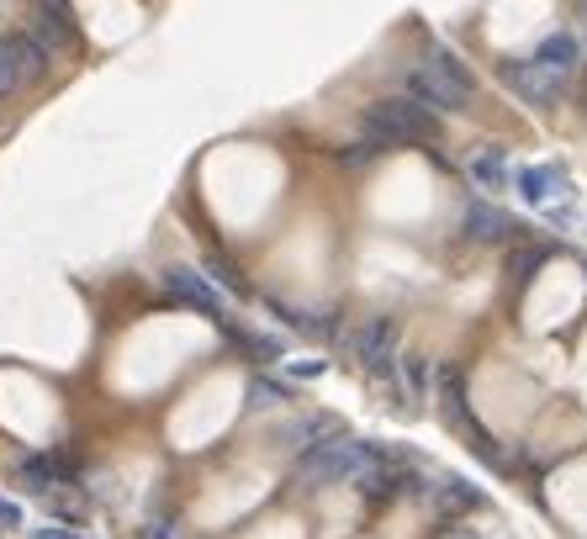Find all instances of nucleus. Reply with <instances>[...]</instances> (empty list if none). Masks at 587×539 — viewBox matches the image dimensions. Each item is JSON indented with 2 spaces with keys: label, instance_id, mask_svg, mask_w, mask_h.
Instances as JSON below:
<instances>
[{
  "label": "nucleus",
  "instance_id": "16",
  "mask_svg": "<svg viewBox=\"0 0 587 539\" xmlns=\"http://www.w3.org/2000/svg\"><path fill=\"white\" fill-rule=\"evenodd\" d=\"M270 312L275 318H281L286 328H297V333H307V339H328V333H334V312H328V318H318V312H307V307H291V302H270Z\"/></svg>",
  "mask_w": 587,
  "mask_h": 539
},
{
  "label": "nucleus",
  "instance_id": "11",
  "mask_svg": "<svg viewBox=\"0 0 587 539\" xmlns=\"http://www.w3.org/2000/svg\"><path fill=\"white\" fill-rule=\"evenodd\" d=\"M461 228H466L471 244H503L508 228H513V217L503 207H492V201H471L466 217H461Z\"/></svg>",
  "mask_w": 587,
  "mask_h": 539
},
{
  "label": "nucleus",
  "instance_id": "10",
  "mask_svg": "<svg viewBox=\"0 0 587 539\" xmlns=\"http://www.w3.org/2000/svg\"><path fill=\"white\" fill-rule=\"evenodd\" d=\"M513 185L529 207H550L556 196H566V170L561 164H529V170H513Z\"/></svg>",
  "mask_w": 587,
  "mask_h": 539
},
{
  "label": "nucleus",
  "instance_id": "17",
  "mask_svg": "<svg viewBox=\"0 0 587 539\" xmlns=\"http://www.w3.org/2000/svg\"><path fill=\"white\" fill-rule=\"evenodd\" d=\"M223 328H228V323H223ZM228 339H233V344H244V349H249V355H254V360H281V355H286V344H281V339H270V333H249V328H228Z\"/></svg>",
  "mask_w": 587,
  "mask_h": 539
},
{
  "label": "nucleus",
  "instance_id": "18",
  "mask_svg": "<svg viewBox=\"0 0 587 539\" xmlns=\"http://www.w3.org/2000/svg\"><path fill=\"white\" fill-rule=\"evenodd\" d=\"M297 392H291L286 381H270V376H254L249 381V407H275V402H291Z\"/></svg>",
  "mask_w": 587,
  "mask_h": 539
},
{
  "label": "nucleus",
  "instance_id": "13",
  "mask_svg": "<svg viewBox=\"0 0 587 539\" xmlns=\"http://www.w3.org/2000/svg\"><path fill=\"white\" fill-rule=\"evenodd\" d=\"M424 69L434 74V80H445L450 90H461L466 101L476 96V74L466 69V59H455L450 48H429V53H424Z\"/></svg>",
  "mask_w": 587,
  "mask_h": 539
},
{
  "label": "nucleus",
  "instance_id": "20",
  "mask_svg": "<svg viewBox=\"0 0 587 539\" xmlns=\"http://www.w3.org/2000/svg\"><path fill=\"white\" fill-rule=\"evenodd\" d=\"M16 524H22V508L11 497H0V529H16Z\"/></svg>",
  "mask_w": 587,
  "mask_h": 539
},
{
  "label": "nucleus",
  "instance_id": "2",
  "mask_svg": "<svg viewBox=\"0 0 587 539\" xmlns=\"http://www.w3.org/2000/svg\"><path fill=\"white\" fill-rule=\"evenodd\" d=\"M434 402H439V418H445L450 429H461V434L476 444V455L498 460V444H487L482 423L471 418V402H466V376H461V365H439V370H434Z\"/></svg>",
  "mask_w": 587,
  "mask_h": 539
},
{
  "label": "nucleus",
  "instance_id": "21",
  "mask_svg": "<svg viewBox=\"0 0 587 539\" xmlns=\"http://www.w3.org/2000/svg\"><path fill=\"white\" fill-rule=\"evenodd\" d=\"M32 539H80L75 529H59V524H43V529H32Z\"/></svg>",
  "mask_w": 587,
  "mask_h": 539
},
{
  "label": "nucleus",
  "instance_id": "6",
  "mask_svg": "<svg viewBox=\"0 0 587 539\" xmlns=\"http://www.w3.org/2000/svg\"><path fill=\"white\" fill-rule=\"evenodd\" d=\"M32 37L59 53L69 43H80V22H75V0H38V22H32Z\"/></svg>",
  "mask_w": 587,
  "mask_h": 539
},
{
  "label": "nucleus",
  "instance_id": "15",
  "mask_svg": "<svg viewBox=\"0 0 587 539\" xmlns=\"http://www.w3.org/2000/svg\"><path fill=\"white\" fill-rule=\"evenodd\" d=\"M429 497H434L439 508H450V513H471V508H482V492H476L466 476H439V481H429Z\"/></svg>",
  "mask_w": 587,
  "mask_h": 539
},
{
  "label": "nucleus",
  "instance_id": "5",
  "mask_svg": "<svg viewBox=\"0 0 587 539\" xmlns=\"http://www.w3.org/2000/svg\"><path fill=\"white\" fill-rule=\"evenodd\" d=\"M164 291H170L180 307H196L201 318H212V323H228V312H223V291H217V286H212L201 270L170 265V270H164Z\"/></svg>",
  "mask_w": 587,
  "mask_h": 539
},
{
  "label": "nucleus",
  "instance_id": "4",
  "mask_svg": "<svg viewBox=\"0 0 587 539\" xmlns=\"http://www.w3.org/2000/svg\"><path fill=\"white\" fill-rule=\"evenodd\" d=\"M355 360L371 381H392V370L402 365V333L392 318H365V328L355 333Z\"/></svg>",
  "mask_w": 587,
  "mask_h": 539
},
{
  "label": "nucleus",
  "instance_id": "22",
  "mask_svg": "<svg viewBox=\"0 0 587 539\" xmlns=\"http://www.w3.org/2000/svg\"><path fill=\"white\" fill-rule=\"evenodd\" d=\"M323 370H328L323 360H302V365H291V376H302V381H307V376H323Z\"/></svg>",
  "mask_w": 587,
  "mask_h": 539
},
{
  "label": "nucleus",
  "instance_id": "9",
  "mask_svg": "<svg viewBox=\"0 0 587 539\" xmlns=\"http://www.w3.org/2000/svg\"><path fill=\"white\" fill-rule=\"evenodd\" d=\"M529 64L535 69H545V74H556V80H572L577 74V64H582V43L572 32H550L545 43L529 53Z\"/></svg>",
  "mask_w": 587,
  "mask_h": 539
},
{
  "label": "nucleus",
  "instance_id": "8",
  "mask_svg": "<svg viewBox=\"0 0 587 539\" xmlns=\"http://www.w3.org/2000/svg\"><path fill=\"white\" fill-rule=\"evenodd\" d=\"M402 96H413V101H424L429 111H466L471 101L461 96V90H450L445 80H434V74L424 64H413L408 74H402Z\"/></svg>",
  "mask_w": 587,
  "mask_h": 539
},
{
  "label": "nucleus",
  "instance_id": "19",
  "mask_svg": "<svg viewBox=\"0 0 587 539\" xmlns=\"http://www.w3.org/2000/svg\"><path fill=\"white\" fill-rule=\"evenodd\" d=\"M381 159V148H371V143H355V148H344V164H350V170H360V164H365V170H371V164Z\"/></svg>",
  "mask_w": 587,
  "mask_h": 539
},
{
  "label": "nucleus",
  "instance_id": "14",
  "mask_svg": "<svg viewBox=\"0 0 587 539\" xmlns=\"http://www.w3.org/2000/svg\"><path fill=\"white\" fill-rule=\"evenodd\" d=\"M471 185H482V191H503V185H513V164L503 148H482V154L471 159Z\"/></svg>",
  "mask_w": 587,
  "mask_h": 539
},
{
  "label": "nucleus",
  "instance_id": "12",
  "mask_svg": "<svg viewBox=\"0 0 587 539\" xmlns=\"http://www.w3.org/2000/svg\"><path fill=\"white\" fill-rule=\"evenodd\" d=\"M59 481H64V460L59 455H27V460H16V487H22L27 497H48Z\"/></svg>",
  "mask_w": 587,
  "mask_h": 539
},
{
  "label": "nucleus",
  "instance_id": "1",
  "mask_svg": "<svg viewBox=\"0 0 587 539\" xmlns=\"http://www.w3.org/2000/svg\"><path fill=\"white\" fill-rule=\"evenodd\" d=\"M360 138L371 148H381V154L408 148V143H434L439 138V111H429L413 96H381L376 106L360 111Z\"/></svg>",
  "mask_w": 587,
  "mask_h": 539
},
{
  "label": "nucleus",
  "instance_id": "7",
  "mask_svg": "<svg viewBox=\"0 0 587 539\" xmlns=\"http://www.w3.org/2000/svg\"><path fill=\"white\" fill-rule=\"evenodd\" d=\"M503 80H508V90L519 101H529V106H550L566 90V80H556V74H545V69H535L529 59H513V64H503Z\"/></svg>",
  "mask_w": 587,
  "mask_h": 539
},
{
  "label": "nucleus",
  "instance_id": "3",
  "mask_svg": "<svg viewBox=\"0 0 587 539\" xmlns=\"http://www.w3.org/2000/svg\"><path fill=\"white\" fill-rule=\"evenodd\" d=\"M48 69V48L32 32H6L0 37V101L16 96L22 85H32Z\"/></svg>",
  "mask_w": 587,
  "mask_h": 539
}]
</instances>
